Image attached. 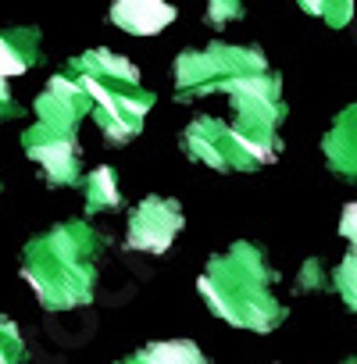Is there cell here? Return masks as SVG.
Masks as SVG:
<instances>
[{"instance_id": "6da1fadb", "label": "cell", "mask_w": 357, "mask_h": 364, "mask_svg": "<svg viewBox=\"0 0 357 364\" xmlns=\"http://www.w3.org/2000/svg\"><path fill=\"white\" fill-rule=\"evenodd\" d=\"M104 240L86 222H61L22 247V279L47 311H79L97 293Z\"/></svg>"}, {"instance_id": "7a4b0ae2", "label": "cell", "mask_w": 357, "mask_h": 364, "mask_svg": "<svg viewBox=\"0 0 357 364\" xmlns=\"http://www.w3.org/2000/svg\"><path fill=\"white\" fill-rule=\"evenodd\" d=\"M275 268L265 250L254 243H233L225 254H215L197 279V293L208 311L233 328L272 332L282 325L286 307L275 296Z\"/></svg>"}, {"instance_id": "3957f363", "label": "cell", "mask_w": 357, "mask_h": 364, "mask_svg": "<svg viewBox=\"0 0 357 364\" xmlns=\"http://www.w3.org/2000/svg\"><path fill=\"white\" fill-rule=\"evenodd\" d=\"M68 72L93 97L90 118L97 122L100 136L111 146H125L143 132L146 114L157 97H154V90H143V75L129 58H122L107 47H93V50L72 58Z\"/></svg>"}, {"instance_id": "277c9868", "label": "cell", "mask_w": 357, "mask_h": 364, "mask_svg": "<svg viewBox=\"0 0 357 364\" xmlns=\"http://www.w3.org/2000/svg\"><path fill=\"white\" fill-rule=\"evenodd\" d=\"M268 68L261 47L243 43H208L197 50H183L171 65V82L178 100H197L208 93H222L233 79Z\"/></svg>"}, {"instance_id": "5b68a950", "label": "cell", "mask_w": 357, "mask_h": 364, "mask_svg": "<svg viewBox=\"0 0 357 364\" xmlns=\"http://www.w3.org/2000/svg\"><path fill=\"white\" fill-rule=\"evenodd\" d=\"M22 150L40 168L47 186H79L82 182L79 129H65V125H50L36 118L22 132Z\"/></svg>"}, {"instance_id": "8992f818", "label": "cell", "mask_w": 357, "mask_h": 364, "mask_svg": "<svg viewBox=\"0 0 357 364\" xmlns=\"http://www.w3.org/2000/svg\"><path fill=\"white\" fill-rule=\"evenodd\" d=\"M186 225V215L178 208L175 197H146L129 211V225H125V247L136 254H168L171 243L178 240Z\"/></svg>"}, {"instance_id": "52a82bcc", "label": "cell", "mask_w": 357, "mask_h": 364, "mask_svg": "<svg viewBox=\"0 0 357 364\" xmlns=\"http://www.w3.org/2000/svg\"><path fill=\"white\" fill-rule=\"evenodd\" d=\"M183 154L193 164H204L211 171H240V150H236V136L233 125L215 118V114H201L183 129Z\"/></svg>"}, {"instance_id": "ba28073f", "label": "cell", "mask_w": 357, "mask_h": 364, "mask_svg": "<svg viewBox=\"0 0 357 364\" xmlns=\"http://www.w3.org/2000/svg\"><path fill=\"white\" fill-rule=\"evenodd\" d=\"M33 114H36L40 122H50V125L79 129V122H82L86 114H93V97H90L86 86L65 68V72L50 75L47 86L36 93Z\"/></svg>"}, {"instance_id": "9c48e42d", "label": "cell", "mask_w": 357, "mask_h": 364, "mask_svg": "<svg viewBox=\"0 0 357 364\" xmlns=\"http://www.w3.org/2000/svg\"><path fill=\"white\" fill-rule=\"evenodd\" d=\"M175 18H178V11L168 0H114L107 11V22L129 36H157Z\"/></svg>"}, {"instance_id": "30bf717a", "label": "cell", "mask_w": 357, "mask_h": 364, "mask_svg": "<svg viewBox=\"0 0 357 364\" xmlns=\"http://www.w3.org/2000/svg\"><path fill=\"white\" fill-rule=\"evenodd\" d=\"M321 154L336 178L357 182V104H350L336 114V122L329 125V132L321 139Z\"/></svg>"}, {"instance_id": "8fae6325", "label": "cell", "mask_w": 357, "mask_h": 364, "mask_svg": "<svg viewBox=\"0 0 357 364\" xmlns=\"http://www.w3.org/2000/svg\"><path fill=\"white\" fill-rule=\"evenodd\" d=\"M36 65H40V29L36 26L0 29V79L26 75Z\"/></svg>"}, {"instance_id": "7c38bea8", "label": "cell", "mask_w": 357, "mask_h": 364, "mask_svg": "<svg viewBox=\"0 0 357 364\" xmlns=\"http://www.w3.org/2000/svg\"><path fill=\"white\" fill-rule=\"evenodd\" d=\"M114 364H211L193 339H154Z\"/></svg>"}, {"instance_id": "4fadbf2b", "label": "cell", "mask_w": 357, "mask_h": 364, "mask_svg": "<svg viewBox=\"0 0 357 364\" xmlns=\"http://www.w3.org/2000/svg\"><path fill=\"white\" fill-rule=\"evenodd\" d=\"M82 193H86V215H97V211H118L122 208V190H118V175L114 168L100 164L93 171L82 175Z\"/></svg>"}, {"instance_id": "5bb4252c", "label": "cell", "mask_w": 357, "mask_h": 364, "mask_svg": "<svg viewBox=\"0 0 357 364\" xmlns=\"http://www.w3.org/2000/svg\"><path fill=\"white\" fill-rule=\"evenodd\" d=\"M300 11L318 18L329 29H346L353 18V0H297Z\"/></svg>"}, {"instance_id": "9a60e30c", "label": "cell", "mask_w": 357, "mask_h": 364, "mask_svg": "<svg viewBox=\"0 0 357 364\" xmlns=\"http://www.w3.org/2000/svg\"><path fill=\"white\" fill-rule=\"evenodd\" d=\"M332 286H336V293L343 296V304H346L350 311H357V243H350L343 264L332 272Z\"/></svg>"}, {"instance_id": "2e32d148", "label": "cell", "mask_w": 357, "mask_h": 364, "mask_svg": "<svg viewBox=\"0 0 357 364\" xmlns=\"http://www.w3.org/2000/svg\"><path fill=\"white\" fill-rule=\"evenodd\" d=\"M22 360H26L22 328L11 318H0V364H22Z\"/></svg>"}, {"instance_id": "e0dca14e", "label": "cell", "mask_w": 357, "mask_h": 364, "mask_svg": "<svg viewBox=\"0 0 357 364\" xmlns=\"http://www.w3.org/2000/svg\"><path fill=\"white\" fill-rule=\"evenodd\" d=\"M243 18V0H208V22L211 26H229Z\"/></svg>"}, {"instance_id": "ac0fdd59", "label": "cell", "mask_w": 357, "mask_h": 364, "mask_svg": "<svg viewBox=\"0 0 357 364\" xmlns=\"http://www.w3.org/2000/svg\"><path fill=\"white\" fill-rule=\"evenodd\" d=\"M15 118H22V107H18L8 79H0V122H15Z\"/></svg>"}, {"instance_id": "d6986e66", "label": "cell", "mask_w": 357, "mask_h": 364, "mask_svg": "<svg viewBox=\"0 0 357 364\" xmlns=\"http://www.w3.org/2000/svg\"><path fill=\"white\" fill-rule=\"evenodd\" d=\"M339 236L346 243H357V204H346L339 215Z\"/></svg>"}, {"instance_id": "ffe728a7", "label": "cell", "mask_w": 357, "mask_h": 364, "mask_svg": "<svg viewBox=\"0 0 357 364\" xmlns=\"http://www.w3.org/2000/svg\"><path fill=\"white\" fill-rule=\"evenodd\" d=\"M343 364H357V357H346V360H343Z\"/></svg>"}]
</instances>
